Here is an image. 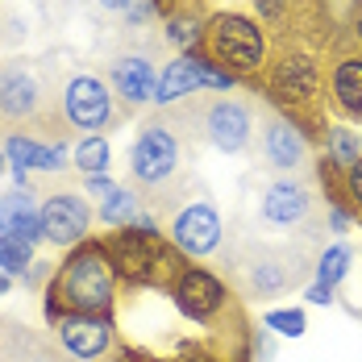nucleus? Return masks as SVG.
Returning a JSON list of instances; mask_svg holds the SVG:
<instances>
[{"label": "nucleus", "instance_id": "15", "mask_svg": "<svg viewBox=\"0 0 362 362\" xmlns=\"http://www.w3.org/2000/svg\"><path fill=\"white\" fill-rule=\"evenodd\" d=\"M262 154H267V163L279 167V171L300 167V163L308 158L304 129H300L296 121H288V117H279V112H267V121H262Z\"/></svg>", "mask_w": 362, "mask_h": 362}, {"label": "nucleus", "instance_id": "30", "mask_svg": "<svg viewBox=\"0 0 362 362\" xmlns=\"http://www.w3.org/2000/svg\"><path fill=\"white\" fill-rule=\"evenodd\" d=\"M308 300H313V304H329V300H333V288H329V284H317V288L308 291Z\"/></svg>", "mask_w": 362, "mask_h": 362}, {"label": "nucleus", "instance_id": "27", "mask_svg": "<svg viewBox=\"0 0 362 362\" xmlns=\"http://www.w3.org/2000/svg\"><path fill=\"white\" fill-rule=\"evenodd\" d=\"M346 196L354 200V209L362 213V158L350 167V171H346Z\"/></svg>", "mask_w": 362, "mask_h": 362}, {"label": "nucleus", "instance_id": "18", "mask_svg": "<svg viewBox=\"0 0 362 362\" xmlns=\"http://www.w3.org/2000/svg\"><path fill=\"white\" fill-rule=\"evenodd\" d=\"M329 88H333V105H337V112L362 121V59L358 54H346V59L333 63Z\"/></svg>", "mask_w": 362, "mask_h": 362}, {"label": "nucleus", "instance_id": "20", "mask_svg": "<svg viewBox=\"0 0 362 362\" xmlns=\"http://www.w3.org/2000/svg\"><path fill=\"white\" fill-rule=\"evenodd\" d=\"M138 213V192L134 187H117L109 200H100V221L105 225H134Z\"/></svg>", "mask_w": 362, "mask_h": 362}, {"label": "nucleus", "instance_id": "19", "mask_svg": "<svg viewBox=\"0 0 362 362\" xmlns=\"http://www.w3.org/2000/svg\"><path fill=\"white\" fill-rule=\"evenodd\" d=\"M4 154L21 167V171H63L67 167V142L63 146H37L30 138H21V134H8V142H4Z\"/></svg>", "mask_w": 362, "mask_h": 362}, {"label": "nucleus", "instance_id": "33", "mask_svg": "<svg viewBox=\"0 0 362 362\" xmlns=\"http://www.w3.org/2000/svg\"><path fill=\"white\" fill-rule=\"evenodd\" d=\"M0 171H4V154H0Z\"/></svg>", "mask_w": 362, "mask_h": 362}, {"label": "nucleus", "instance_id": "14", "mask_svg": "<svg viewBox=\"0 0 362 362\" xmlns=\"http://www.w3.org/2000/svg\"><path fill=\"white\" fill-rule=\"evenodd\" d=\"M59 337L63 346L71 350L75 358H105L112 346V325L109 317H96V313H75V317H59Z\"/></svg>", "mask_w": 362, "mask_h": 362}, {"label": "nucleus", "instance_id": "5", "mask_svg": "<svg viewBox=\"0 0 362 362\" xmlns=\"http://www.w3.org/2000/svg\"><path fill=\"white\" fill-rule=\"evenodd\" d=\"M267 88L275 96V105H284L291 112L288 121H296L300 129L317 121V96H321V71L317 59L304 50H284L275 63H267Z\"/></svg>", "mask_w": 362, "mask_h": 362}, {"label": "nucleus", "instance_id": "31", "mask_svg": "<svg viewBox=\"0 0 362 362\" xmlns=\"http://www.w3.org/2000/svg\"><path fill=\"white\" fill-rule=\"evenodd\" d=\"M4 291H8V275H4V271H0V296H4Z\"/></svg>", "mask_w": 362, "mask_h": 362}, {"label": "nucleus", "instance_id": "26", "mask_svg": "<svg viewBox=\"0 0 362 362\" xmlns=\"http://www.w3.org/2000/svg\"><path fill=\"white\" fill-rule=\"evenodd\" d=\"M267 325L275 329V333H284V337H300V333H304V313H296V308H275V313H267Z\"/></svg>", "mask_w": 362, "mask_h": 362}, {"label": "nucleus", "instance_id": "4", "mask_svg": "<svg viewBox=\"0 0 362 362\" xmlns=\"http://www.w3.org/2000/svg\"><path fill=\"white\" fill-rule=\"evenodd\" d=\"M204 59L221 67L229 79H254L267 67V37L258 30V21L242 17V13H217L204 21Z\"/></svg>", "mask_w": 362, "mask_h": 362}, {"label": "nucleus", "instance_id": "9", "mask_svg": "<svg viewBox=\"0 0 362 362\" xmlns=\"http://www.w3.org/2000/svg\"><path fill=\"white\" fill-rule=\"evenodd\" d=\"M117 96H112L109 79H100V75H88L79 71L67 79V88H63V112H67V121H71L75 129H109L112 121H117V105H112Z\"/></svg>", "mask_w": 362, "mask_h": 362}, {"label": "nucleus", "instance_id": "11", "mask_svg": "<svg viewBox=\"0 0 362 362\" xmlns=\"http://www.w3.org/2000/svg\"><path fill=\"white\" fill-rule=\"evenodd\" d=\"M37 217H42L46 242H54V246H79V242H88L92 209H88L75 192H54V196H46V204L37 209Z\"/></svg>", "mask_w": 362, "mask_h": 362}, {"label": "nucleus", "instance_id": "23", "mask_svg": "<svg viewBox=\"0 0 362 362\" xmlns=\"http://www.w3.org/2000/svg\"><path fill=\"white\" fill-rule=\"evenodd\" d=\"M350 271V250L346 246H329L325 254H321V262H317V279L321 284H329V288H337V279Z\"/></svg>", "mask_w": 362, "mask_h": 362}, {"label": "nucleus", "instance_id": "7", "mask_svg": "<svg viewBox=\"0 0 362 362\" xmlns=\"http://www.w3.org/2000/svg\"><path fill=\"white\" fill-rule=\"evenodd\" d=\"M171 112L180 121H192L200 125V134L209 142L225 150V154H242L250 146L254 134V117L246 100H229V96H217V100H192V105H171Z\"/></svg>", "mask_w": 362, "mask_h": 362}, {"label": "nucleus", "instance_id": "24", "mask_svg": "<svg viewBox=\"0 0 362 362\" xmlns=\"http://www.w3.org/2000/svg\"><path fill=\"white\" fill-rule=\"evenodd\" d=\"M30 246L13 242V238H0V271L4 275H30Z\"/></svg>", "mask_w": 362, "mask_h": 362}, {"label": "nucleus", "instance_id": "28", "mask_svg": "<svg viewBox=\"0 0 362 362\" xmlns=\"http://www.w3.org/2000/svg\"><path fill=\"white\" fill-rule=\"evenodd\" d=\"M112 192H117V183L109 175H88V196H96V200H109Z\"/></svg>", "mask_w": 362, "mask_h": 362}, {"label": "nucleus", "instance_id": "6", "mask_svg": "<svg viewBox=\"0 0 362 362\" xmlns=\"http://www.w3.org/2000/svg\"><path fill=\"white\" fill-rule=\"evenodd\" d=\"M129 175H134V187L146 192L154 204H163V192L180 180V138L163 121H150L142 129L129 154Z\"/></svg>", "mask_w": 362, "mask_h": 362}, {"label": "nucleus", "instance_id": "2", "mask_svg": "<svg viewBox=\"0 0 362 362\" xmlns=\"http://www.w3.org/2000/svg\"><path fill=\"white\" fill-rule=\"evenodd\" d=\"M17 125H34L59 146L67 142V125H71L63 109H54L46 71L30 59L0 63V129H17Z\"/></svg>", "mask_w": 362, "mask_h": 362}, {"label": "nucleus", "instance_id": "21", "mask_svg": "<svg viewBox=\"0 0 362 362\" xmlns=\"http://www.w3.org/2000/svg\"><path fill=\"white\" fill-rule=\"evenodd\" d=\"M75 167L83 171V175H105L109 171V142L105 138H83V142L75 146Z\"/></svg>", "mask_w": 362, "mask_h": 362}, {"label": "nucleus", "instance_id": "34", "mask_svg": "<svg viewBox=\"0 0 362 362\" xmlns=\"http://www.w3.org/2000/svg\"><path fill=\"white\" fill-rule=\"evenodd\" d=\"M154 4H163V0H154Z\"/></svg>", "mask_w": 362, "mask_h": 362}, {"label": "nucleus", "instance_id": "12", "mask_svg": "<svg viewBox=\"0 0 362 362\" xmlns=\"http://www.w3.org/2000/svg\"><path fill=\"white\" fill-rule=\"evenodd\" d=\"M171 242L192 258H204L221 246V217L213 204H183L171 217Z\"/></svg>", "mask_w": 362, "mask_h": 362}, {"label": "nucleus", "instance_id": "32", "mask_svg": "<svg viewBox=\"0 0 362 362\" xmlns=\"http://www.w3.org/2000/svg\"><path fill=\"white\" fill-rule=\"evenodd\" d=\"M354 37L362 42V13H358V21H354Z\"/></svg>", "mask_w": 362, "mask_h": 362}, {"label": "nucleus", "instance_id": "10", "mask_svg": "<svg viewBox=\"0 0 362 362\" xmlns=\"http://www.w3.org/2000/svg\"><path fill=\"white\" fill-rule=\"evenodd\" d=\"M242 284L250 296H284L288 288H296L300 279H304V262H300V254L291 250H254L242 258Z\"/></svg>", "mask_w": 362, "mask_h": 362}, {"label": "nucleus", "instance_id": "22", "mask_svg": "<svg viewBox=\"0 0 362 362\" xmlns=\"http://www.w3.org/2000/svg\"><path fill=\"white\" fill-rule=\"evenodd\" d=\"M362 158V146H358V134L354 129H329V163L350 171L354 163Z\"/></svg>", "mask_w": 362, "mask_h": 362}, {"label": "nucleus", "instance_id": "13", "mask_svg": "<svg viewBox=\"0 0 362 362\" xmlns=\"http://www.w3.org/2000/svg\"><path fill=\"white\" fill-rule=\"evenodd\" d=\"M258 213H262L267 225H275V229L308 225V217H313V192H308L304 183H296V180H279V183L267 187Z\"/></svg>", "mask_w": 362, "mask_h": 362}, {"label": "nucleus", "instance_id": "17", "mask_svg": "<svg viewBox=\"0 0 362 362\" xmlns=\"http://www.w3.org/2000/svg\"><path fill=\"white\" fill-rule=\"evenodd\" d=\"M0 238H13V242H21L30 250L46 238L42 233V217H37V209H34V196L25 187L0 196Z\"/></svg>", "mask_w": 362, "mask_h": 362}, {"label": "nucleus", "instance_id": "3", "mask_svg": "<svg viewBox=\"0 0 362 362\" xmlns=\"http://www.w3.org/2000/svg\"><path fill=\"white\" fill-rule=\"evenodd\" d=\"M105 254H109L117 279H125L129 288H171L183 262L167 250V242L158 233H142L134 225L117 229L105 238Z\"/></svg>", "mask_w": 362, "mask_h": 362}, {"label": "nucleus", "instance_id": "25", "mask_svg": "<svg viewBox=\"0 0 362 362\" xmlns=\"http://www.w3.org/2000/svg\"><path fill=\"white\" fill-rule=\"evenodd\" d=\"M96 4L109 13H121L129 25H146V17L154 13V0H96Z\"/></svg>", "mask_w": 362, "mask_h": 362}, {"label": "nucleus", "instance_id": "29", "mask_svg": "<svg viewBox=\"0 0 362 362\" xmlns=\"http://www.w3.org/2000/svg\"><path fill=\"white\" fill-rule=\"evenodd\" d=\"M254 8L262 13V21H279L284 8H288V0H254Z\"/></svg>", "mask_w": 362, "mask_h": 362}, {"label": "nucleus", "instance_id": "16", "mask_svg": "<svg viewBox=\"0 0 362 362\" xmlns=\"http://www.w3.org/2000/svg\"><path fill=\"white\" fill-rule=\"evenodd\" d=\"M109 88L117 100H125V109H138L154 96L158 79H154V67L146 54H121L109 67Z\"/></svg>", "mask_w": 362, "mask_h": 362}, {"label": "nucleus", "instance_id": "1", "mask_svg": "<svg viewBox=\"0 0 362 362\" xmlns=\"http://www.w3.org/2000/svg\"><path fill=\"white\" fill-rule=\"evenodd\" d=\"M112 300H117V271H112L105 242H79L71 254L59 262V271L50 275L46 288V317H75V313H96L109 317Z\"/></svg>", "mask_w": 362, "mask_h": 362}, {"label": "nucleus", "instance_id": "8", "mask_svg": "<svg viewBox=\"0 0 362 362\" xmlns=\"http://www.w3.org/2000/svg\"><path fill=\"white\" fill-rule=\"evenodd\" d=\"M167 296L175 300V308L192 325H217L221 317H225V308H229L225 284H221L217 275H209L204 267H183L180 275H175V284L167 288Z\"/></svg>", "mask_w": 362, "mask_h": 362}]
</instances>
